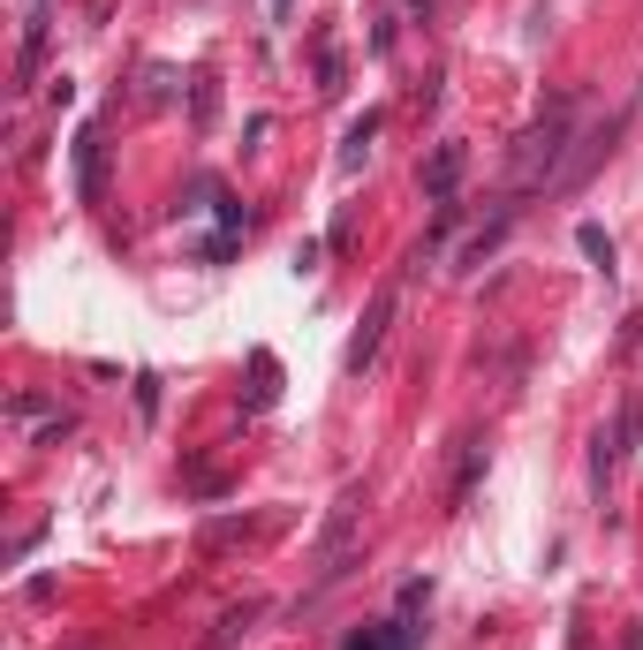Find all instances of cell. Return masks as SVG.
<instances>
[{
	"instance_id": "obj_8",
	"label": "cell",
	"mask_w": 643,
	"mask_h": 650,
	"mask_svg": "<svg viewBox=\"0 0 643 650\" xmlns=\"http://www.w3.org/2000/svg\"><path fill=\"white\" fill-rule=\"evenodd\" d=\"M576 250H583V258H591V265L614 280V235H606L598 220H583V227H576Z\"/></svg>"
},
{
	"instance_id": "obj_10",
	"label": "cell",
	"mask_w": 643,
	"mask_h": 650,
	"mask_svg": "<svg viewBox=\"0 0 643 650\" xmlns=\"http://www.w3.org/2000/svg\"><path fill=\"white\" fill-rule=\"evenodd\" d=\"M371 137H379V114L348 122V137H341V174H356V166H363V152H371Z\"/></svg>"
},
{
	"instance_id": "obj_5",
	"label": "cell",
	"mask_w": 643,
	"mask_h": 650,
	"mask_svg": "<svg viewBox=\"0 0 643 650\" xmlns=\"http://www.w3.org/2000/svg\"><path fill=\"white\" fill-rule=\"evenodd\" d=\"M76 197H84V204L107 197V137H99V129L76 137Z\"/></svg>"
},
{
	"instance_id": "obj_11",
	"label": "cell",
	"mask_w": 643,
	"mask_h": 650,
	"mask_svg": "<svg viewBox=\"0 0 643 650\" xmlns=\"http://www.w3.org/2000/svg\"><path fill=\"white\" fill-rule=\"evenodd\" d=\"M212 107H220V91H212V76H197V91H189V122L205 129V122H212Z\"/></svg>"
},
{
	"instance_id": "obj_16",
	"label": "cell",
	"mask_w": 643,
	"mask_h": 650,
	"mask_svg": "<svg viewBox=\"0 0 643 650\" xmlns=\"http://www.w3.org/2000/svg\"><path fill=\"white\" fill-rule=\"evenodd\" d=\"M8 409H15V416H23V424H30V416H46V409H53V401H46V393H15V401H8Z\"/></svg>"
},
{
	"instance_id": "obj_14",
	"label": "cell",
	"mask_w": 643,
	"mask_h": 650,
	"mask_svg": "<svg viewBox=\"0 0 643 650\" xmlns=\"http://www.w3.org/2000/svg\"><path fill=\"white\" fill-rule=\"evenodd\" d=\"M235 537H243L235 514H227V522H205V552H220V545H235Z\"/></svg>"
},
{
	"instance_id": "obj_7",
	"label": "cell",
	"mask_w": 643,
	"mask_h": 650,
	"mask_svg": "<svg viewBox=\"0 0 643 650\" xmlns=\"http://www.w3.org/2000/svg\"><path fill=\"white\" fill-rule=\"evenodd\" d=\"M258 621H265V605H258V598H243V605H227V613H220V628L205 636V650H235L243 636H250V628H258Z\"/></svg>"
},
{
	"instance_id": "obj_12",
	"label": "cell",
	"mask_w": 643,
	"mask_h": 650,
	"mask_svg": "<svg viewBox=\"0 0 643 650\" xmlns=\"http://www.w3.org/2000/svg\"><path fill=\"white\" fill-rule=\"evenodd\" d=\"M478 470H484V447H470V454H462V477H455V507L470 499V485H478Z\"/></svg>"
},
{
	"instance_id": "obj_18",
	"label": "cell",
	"mask_w": 643,
	"mask_h": 650,
	"mask_svg": "<svg viewBox=\"0 0 643 650\" xmlns=\"http://www.w3.org/2000/svg\"><path fill=\"white\" fill-rule=\"evenodd\" d=\"M432 8H440V0H409V15H424V23H432Z\"/></svg>"
},
{
	"instance_id": "obj_9",
	"label": "cell",
	"mask_w": 643,
	"mask_h": 650,
	"mask_svg": "<svg viewBox=\"0 0 643 650\" xmlns=\"http://www.w3.org/2000/svg\"><path fill=\"white\" fill-rule=\"evenodd\" d=\"M273 393H281V363L258 348V355H250V409H273Z\"/></svg>"
},
{
	"instance_id": "obj_6",
	"label": "cell",
	"mask_w": 643,
	"mask_h": 650,
	"mask_svg": "<svg viewBox=\"0 0 643 650\" xmlns=\"http://www.w3.org/2000/svg\"><path fill=\"white\" fill-rule=\"evenodd\" d=\"M462 166H470V145H432V160H424V197L447 204L455 182H462Z\"/></svg>"
},
{
	"instance_id": "obj_19",
	"label": "cell",
	"mask_w": 643,
	"mask_h": 650,
	"mask_svg": "<svg viewBox=\"0 0 643 650\" xmlns=\"http://www.w3.org/2000/svg\"><path fill=\"white\" fill-rule=\"evenodd\" d=\"M629 650H643V628H629Z\"/></svg>"
},
{
	"instance_id": "obj_4",
	"label": "cell",
	"mask_w": 643,
	"mask_h": 650,
	"mask_svg": "<svg viewBox=\"0 0 643 650\" xmlns=\"http://www.w3.org/2000/svg\"><path fill=\"white\" fill-rule=\"evenodd\" d=\"M394 311H401V288H379L371 311H363V325H356V340H348V378H363V371L379 363V340H386Z\"/></svg>"
},
{
	"instance_id": "obj_13",
	"label": "cell",
	"mask_w": 643,
	"mask_h": 650,
	"mask_svg": "<svg viewBox=\"0 0 643 650\" xmlns=\"http://www.w3.org/2000/svg\"><path fill=\"white\" fill-rule=\"evenodd\" d=\"M137 416H160V378L137 371Z\"/></svg>"
},
{
	"instance_id": "obj_15",
	"label": "cell",
	"mask_w": 643,
	"mask_h": 650,
	"mask_svg": "<svg viewBox=\"0 0 643 650\" xmlns=\"http://www.w3.org/2000/svg\"><path fill=\"white\" fill-rule=\"evenodd\" d=\"M319 91H325V99L341 91V53H333V46H325V61H319Z\"/></svg>"
},
{
	"instance_id": "obj_3",
	"label": "cell",
	"mask_w": 643,
	"mask_h": 650,
	"mask_svg": "<svg viewBox=\"0 0 643 650\" xmlns=\"http://www.w3.org/2000/svg\"><path fill=\"white\" fill-rule=\"evenodd\" d=\"M621 137H629V114H598L591 129H576V152H568V166L553 174V189H545V197H576V189H583L598 166L621 152Z\"/></svg>"
},
{
	"instance_id": "obj_17",
	"label": "cell",
	"mask_w": 643,
	"mask_h": 650,
	"mask_svg": "<svg viewBox=\"0 0 643 650\" xmlns=\"http://www.w3.org/2000/svg\"><path fill=\"white\" fill-rule=\"evenodd\" d=\"M621 114H629V122H643V84H636V99H629V107H621Z\"/></svg>"
},
{
	"instance_id": "obj_1",
	"label": "cell",
	"mask_w": 643,
	"mask_h": 650,
	"mask_svg": "<svg viewBox=\"0 0 643 650\" xmlns=\"http://www.w3.org/2000/svg\"><path fill=\"white\" fill-rule=\"evenodd\" d=\"M568 145H576V99H553V107L515 137V152H507V197L553 189V174L568 166Z\"/></svg>"
},
{
	"instance_id": "obj_2",
	"label": "cell",
	"mask_w": 643,
	"mask_h": 650,
	"mask_svg": "<svg viewBox=\"0 0 643 650\" xmlns=\"http://www.w3.org/2000/svg\"><path fill=\"white\" fill-rule=\"evenodd\" d=\"M356 514H363V485H348L341 499H333V514H325V529H319V545H311V590H333L348 567H356Z\"/></svg>"
}]
</instances>
